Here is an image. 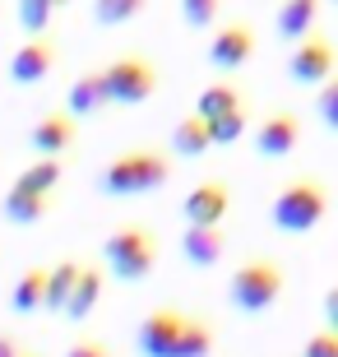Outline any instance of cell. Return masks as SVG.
I'll return each mask as SVG.
<instances>
[{"label":"cell","mask_w":338,"mask_h":357,"mask_svg":"<svg viewBox=\"0 0 338 357\" xmlns=\"http://www.w3.org/2000/svg\"><path fill=\"white\" fill-rule=\"evenodd\" d=\"M14 14H19V28H24L28 38H38V33H52L56 5H52V0H19Z\"/></svg>","instance_id":"26"},{"label":"cell","mask_w":338,"mask_h":357,"mask_svg":"<svg viewBox=\"0 0 338 357\" xmlns=\"http://www.w3.org/2000/svg\"><path fill=\"white\" fill-rule=\"evenodd\" d=\"M325 5H334V10H338V0H325Z\"/></svg>","instance_id":"34"},{"label":"cell","mask_w":338,"mask_h":357,"mask_svg":"<svg viewBox=\"0 0 338 357\" xmlns=\"http://www.w3.org/2000/svg\"><path fill=\"white\" fill-rule=\"evenodd\" d=\"M135 353L139 357H218V325L199 311L153 306L135 325Z\"/></svg>","instance_id":"1"},{"label":"cell","mask_w":338,"mask_h":357,"mask_svg":"<svg viewBox=\"0 0 338 357\" xmlns=\"http://www.w3.org/2000/svg\"><path fill=\"white\" fill-rule=\"evenodd\" d=\"M301 357H338V330H329V325L311 330L301 344Z\"/></svg>","instance_id":"28"},{"label":"cell","mask_w":338,"mask_h":357,"mask_svg":"<svg viewBox=\"0 0 338 357\" xmlns=\"http://www.w3.org/2000/svg\"><path fill=\"white\" fill-rule=\"evenodd\" d=\"M171 176H176V153L171 149L130 144L98 167V190L107 199H139V195H153V190L171 185Z\"/></svg>","instance_id":"2"},{"label":"cell","mask_w":338,"mask_h":357,"mask_svg":"<svg viewBox=\"0 0 338 357\" xmlns=\"http://www.w3.org/2000/svg\"><path fill=\"white\" fill-rule=\"evenodd\" d=\"M283 292H287V269L269 251L241 255L232 265V274H227V306L236 316H264V311H273L283 302Z\"/></svg>","instance_id":"4"},{"label":"cell","mask_w":338,"mask_h":357,"mask_svg":"<svg viewBox=\"0 0 338 357\" xmlns=\"http://www.w3.org/2000/svg\"><path fill=\"white\" fill-rule=\"evenodd\" d=\"M42 302H47V265H28L10 288V311L14 316H38Z\"/></svg>","instance_id":"21"},{"label":"cell","mask_w":338,"mask_h":357,"mask_svg":"<svg viewBox=\"0 0 338 357\" xmlns=\"http://www.w3.org/2000/svg\"><path fill=\"white\" fill-rule=\"evenodd\" d=\"M227 251H232V232H227L222 223H185V232H181V260L190 269L208 274V269H218L222 260H227Z\"/></svg>","instance_id":"12"},{"label":"cell","mask_w":338,"mask_h":357,"mask_svg":"<svg viewBox=\"0 0 338 357\" xmlns=\"http://www.w3.org/2000/svg\"><path fill=\"white\" fill-rule=\"evenodd\" d=\"M28 190H47V195H61V181H66V158H33L24 172L14 176Z\"/></svg>","instance_id":"22"},{"label":"cell","mask_w":338,"mask_h":357,"mask_svg":"<svg viewBox=\"0 0 338 357\" xmlns=\"http://www.w3.org/2000/svg\"><path fill=\"white\" fill-rule=\"evenodd\" d=\"M24 357H47V353H38V348H24Z\"/></svg>","instance_id":"32"},{"label":"cell","mask_w":338,"mask_h":357,"mask_svg":"<svg viewBox=\"0 0 338 357\" xmlns=\"http://www.w3.org/2000/svg\"><path fill=\"white\" fill-rule=\"evenodd\" d=\"M222 5L227 0H181V24L195 33H213L222 19Z\"/></svg>","instance_id":"25"},{"label":"cell","mask_w":338,"mask_h":357,"mask_svg":"<svg viewBox=\"0 0 338 357\" xmlns=\"http://www.w3.org/2000/svg\"><path fill=\"white\" fill-rule=\"evenodd\" d=\"M56 209V195H47V190H28V185L10 181L5 185V195H0V218L10 227H38L47 223Z\"/></svg>","instance_id":"14"},{"label":"cell","mask_w":338,"mask_h":357,"mask_svg":"<svg viewBox=\"0 0 338 357\" xmlns=\"http://www.w3.org/2000/svg\"><path fill=\"white\" fill-rule=\"evenodd\" d=\"M315 116H320V126L325 130H334L338 135V70L329 75L320 89H315Z\"/></svg>","instance_id":"27"},{"label":"cell","mask_w":338,"mask_h":357,"mask_svg":"<svg viewBox=\"0 0 338 357\" xmlns=\"http://www.w3.org/2000/svg\"><path fill=\"white\" fill-rule=\"evenodd\" d=\"M107 278H112V274H107V265L89 255V260H84V274H79V283H75V297L66 302V311H61V316L75 320V325H84V320L98 311V302H102Z\"/></svg>","instance_id":"17"},{"label":"cell","mask_w":338,"mask_h":357,"mask_svg":"<svg viewBox=\"0 0 338 357\" xmlns=\"http://www.w3.org/2000/svg\"><path fill=\"white\" fill-rule=\"evenodd\" d=\"M52 5H56V10H66V5H75V0H52Z\"/></svg>","instance_id":"33"},{"label":"cell","mask_w":338,"mask_h":357,"mask_svg":"<svg viewBox=\"0 0 338 357\" xmlns=\"http://www.w3.org/2000/svg\"><path fill=\"white\" fill-rule=\"evenodd\" d=\"M144 10H148V0H93L89 5L98 28H125V24H135Z\"/></svg>","instance_id":"23"},{"label":"cell","mask_w":338,"mask_h":357,"mask_svg":"<svg viewBox=\"0 0 338 357\" xmlns=\"http://www.w3.org/2000/svg\"><path fill=\"white\" fill-rule=\"evenodd\" d=\"M167 149L176 153V158H204L213 144V130H208V121L199 116V112H185V116H176V126H171L167 135Z\"/></svg>","instance_id":"19"},{"label":"cell","mask_w":338,"mask_h":357,"mask_svg":"<svg viewBox=\"0 0 338 357\" xmlns=\"http://www.w3.org/2000/svg\"><path fill=\"white\" fill-rule=\"evenodd\" d=\"M301 135H306L301 112H292V107H269V112L255 121L250 139H255V153H260L264 162H283L301 149Z\"/></svg>","instance_id":"10"},{"label":"cell","mask_w":338,"mask_h":357,"mask_svg":"<svg viewBox=\"0 0 338 357\" xmlns=\"http://www.w3.org/2000/svg\"><path fill=\"white\" fill-rule=\"evenodd\" d=\"M61 357H116V353H112V344H107V339H98V334H79V339Z\"/></svg>","instance_id":"29"},{"label":"cell","mask_w":338,"mask_h":357,"mask_svg":"<svg viewBox=\"0 0 338 357\" xmlns=\"http://www.w3.org/2000/svg\"><path fill=\"white\" fill-rule=\"evenodd\" d=\"M236 209V185L227 176H204L185 190L181 199V218L185 223H227Z\"/></svg>","instance_id":"11"},{"label":"cell","mask_w":338,"mask_h":357,"mask_svg":"<svg viewBox=\"0 0 338 357\" xmlns=\"http://www.w3.org/2000/svg\"><path fill=\"white\" fill-rule=\"evenodd\" d=\"M112 107V93H107V75L102 66H89V70H79L75 79H70L66 89V112L79 121H98Z\"/></svg>","instance_id":"15"},{"label":"cell","mask_w":338,"mask_h":357,"mask_svg":"<svg viewBox=\"0 0 338 357\" xmlns=\"http://www.w3.org/2000/svg\"><path fill=\"white\" fill-rule=\"evenodd\" d=\"M236 107H250L246 102V93H241V84L236 79H213V84H204L199 89V98H195V112L204 121H218V116H227V112H236Z\"/></svg>","instance_id":"20"},{"label":"cell","mask_w":338,"mask_h":357,"mask_svg":"<svg viewBox=\"0 0 338 357\" xmlns=\"http://www.w3.org/2000/svg\"><path fill=\"white\" fill-rule=\"evenodd\" d=\"M79 126H84V121L70 116L66 107L42 112V116L28 126V149H33L38 158H66L70 149L79 144Z\"/></svg>","instance_id":"13"},{"label":"cell","mask_w":338,"mask_h":357,"mask_svg":"<svg viewBox=\"0 0 338 357\" xmlns=\"http://www.w3.org/2000/svg\"><path fill=\"white\" fill-rule=\"evenodd\" d=\"M24 339L19 334H10V330H0V357H24Z\"/></svg>","instance_id":"31"},{"label":"cell","mask_w":338,"mask_h":357,"mask_svg":"<svg viewBox=\"0 0 338 357\" xmlns=\"http://www.w3.org/2000/svg\"><path fill=\"white\" fill-rule=\"evenodd\" d=\"M287 79L297 84V89H320L338 70V42L329 38L325 28H315L311 38H301L287 47Z\"/></svg>","instance_id":"7"},{"label":"cell","mask_w":338,"mask_h":357,"mask_svg":"<svg viewBox=\"0 0 338 357\" xmlns=\"http://www.w3.org/2000/svg\"><path fill=\"white\" fill-rule=\"evenodd\" d=\"M112 107H144L162 93V66L144 52H121L102 66Z\"/></svg>","instance_id":"6"},{"label":"cell","mask_w":338,"mask_h":357,"mask_svg":"<svg viewBox=\"0 0 338 357\" xmlns=\"http://www.w3.org/2000/svg\"><path fill=\"white\" fill-rule=\"evenodd\" d=\"M260 52V33L250 19H227V24L213 28V38H208V66L218 70V75H236V70H246Z\"/></svg>","instance_id":"9"},{"label":"cell","mask_w":338,"mask_h":357,"mask_svg":"<svg viewBox=\"0 0 338 357\" xmlns=\"http://www.w3.org/2000/svg\"><path fill=\"white\" fill-rule=\"evenodd\" d=\"M320 316H325L329 330H338V278L325 288V297H320Z\"/></svg>","instance_id":"30"},{"label":"cell","mask_w":338,"mask_h":357,"mask_svg":"<svg viewBox=\"0 0 338 357\" xmlns=\"http://www.w3.org/2000/svg\"><path fill=\"white\" fill-rule=\"evenodd\" d=\"M98 260L107 265V274L116 278V283L139 288V283H148V278L158 274V265H162V237H158L148 223H121L102 237Z\"/></svg>","instance_id":"5"},{"label":"cell","mask_w":338,"mask_h":357,"mask_svg":"<svg viewBox=\"0 0 338 357\" xmlns=\"http://www.w3.org/2000/svg\"><path fill=\"white\" fill-rule=\"evenodd\" d=\"M208 130H213V144L227 149V144H241L250 135V107H236V112H227V116L208 121Z\"/></svg>","instance_id":"24"},{"label":"cell","mask_w":338,"mask_h":357,"mask_svg":"<svg viewBox=\"0 0 338 357\" xmlns=\"http://www.w3.org/2000/svg\"><path fill=\"white\" fill-rule=\"evenodd\" d=\"M334 209V190L320 172H297L287 176L269 199V227L283 237H311L315 227Z\"/></svg>","instance_id":"3"},{"label":"cell","mask_w":338,"mask_h":357,"mask_svg":"<svg viewBox=\"0 0 338 357\" xmlns=\"http://www.w3.org/2000/svg\"><path fill=\"white\" fill-rule=\"evenodd\" d=\"M84 260H89V255H61V260L47 265V302H42L47 316H61V311H66V302L75 297L79 274H84Z\"/></svg>","instance_id":"18"},{"label":"cell","mask_w":338,"mask_h":357,"mask_svg":"<svg viewBox=\"0 0 338 357\" xmlns=\"http://www.w3.org/2000/svg\"><path fill=\"white\" fill-rule=\"evenodd\" d=\"M56 66H61V38L56 33H38V38H24L14 47L10 66H5V79L14 89H38L42 79H52Z\"/></svg>","instance_id":"8"},{"label":"cell","mask_w":338,"mask_h":357,"mask_svg":"<svg viewBox=\"0 0 338 357\" xmlns=\"http://www.w3.org/2000/svg\"><path fill=\"white\" fill-rule=\"evenodd\" d=\"M320 10H325V0H278V10H273V38L287 42V47L311 38L315 28H320Z\"/></svg>","instance_id":"16"}]
</instances>
